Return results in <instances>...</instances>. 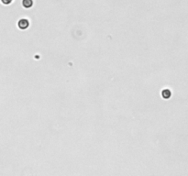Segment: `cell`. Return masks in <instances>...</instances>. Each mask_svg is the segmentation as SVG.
Here are the masks:
<instances>
[{"label": "cell", "mask_w": 188, "mask_h": 176, "mask_svg": "<svg viewBox=\"0 0 188 176\" xmlns=\"http://www.w3.org/2000/svg\"><path fill=\"white\" fill-rule=\"evenodd\" d=\"M1 1L4 5H9L13 2V0H1Z\"/></svg>", "instance_id": "obj_4"}, {"label": "cell", "mask_w": 188, "mask_h": 176, "mask_svg": "<svg viewBox=\"0 0 188 176\" xmlns=\"http://www.w3.org/2000/svg\"><path fill=\"white\" fill-rule=\"evenodd\" d=\"M161 97L164 98V99H169V98H171L172 96V91L170 89H168V88H165V89H164L161 91Z\"/></svg>", "instance_id": "obj_2"}, {"label": "cell", "mask_w": 188, "mask_h": 176, "mask_svg": "<svg viewBox=\"0 0 188 176\" xmlns=\"http://www.w3.org/2000/svg\"><path fill=\"white\" fill-rule=\"evenodd\" d=\"M22 6L24 8H30L33 6V0H22Z\"/></svg>", "instance_id": "obj_3"}, {"label": "cell", "mask_w": 188, "mask_h": 176, "mask_svg": "<svg viewBox=\"0 0 188 176\" xmlns=\"http://www.w3.org/2000/svg\"><path fill=\"white\" fill-rule=\"evenodd\" d=\"M17 27L20 29L25 30L27 29L29 27V21L27 20V18H22V20H20L17 22Z\"/></svg>", "instance_id": "obj_1"}]
</instances>
